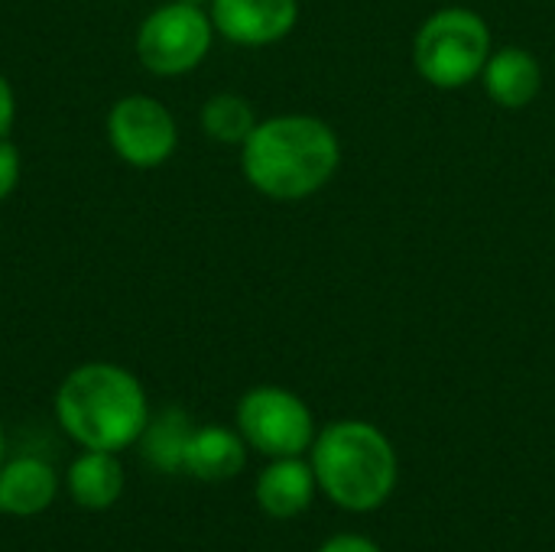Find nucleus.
I'll use <instances>...</instances> for the list:
<instances>
[{"label":"nucleus","mask_w":555,"mask_h":552,"mask_svg":"<svg viewBox=\"0 0 555 552\" xmlns=\"http://www.w3.org/2000/svg\"><path fill=\"white\" fill-rule=\"evenodd\" d=\"M341 143L335 130L309 114L257 120L241 143L244 179L267 198L299 202L315 195L338 172Z\"/></svg>","instance_id":"nucleus-1"},{"label":"nucleus","mask_w":555,"mask_h":552,"mask_svg":"<svg viewBox=\"0 0 555 552\" xmlns=\"http://www.w3.org/2000/svg\"><path fill=\"white\" fill-rule=\"evenodd\" d=\"M150 416L143 384L111 361L68 371L55 390V420L81 449L124 452L140 442Z\"/></svg>","instance_id":"nucleus-2"},{"label":"nucleus","mask_w":555,"mask_h":552,"mask_svg":"<svg viewBox=\"0 0 555 552\" xmlns=\"http://www.w3.org/2000/svg\"><path fill=\"white\" fill-rule=\"evenodd\" d=\"M312 472L335 504L348 511H374L397 485V455L380 429L361 420H345L322 429L312 442Z\"/></svg>","instance_id":"nucleus-3"},{"label":"nucleus","mask_w":555,"mask_h":552,"mask_svg":"<svg viewBox=\"0 0 555 552\" xmlns=\"http://www.w3.org/2000/svg\"><path fill=\"white\" fill-rule=\"evenodd\" d=\"M491 55V29L488 23L465 7H446L433 13L416 39L413 62L423 81L442 91H455L472 85Z\"/></svg>","instance_id":"nucleus-4"},{"label":"nucleus","mask_w":555,"mask_h":552,"mask_svg":"<svg viewBox=\"0 0 555 552\" xmlns=\"http://www.w3.org/2000/svg\"><path fill=\"white\" fill-rule=\"evenodd\" d=\"M215 42V23L198 3L172 0L156 7L137 29V59L153 75H185L198 68Z\"/></svg>","instance_id":"nucleus-5"},{"label":"nucleus","mask_w":555,"mask_h":552,"mask_svg":"<svg viewBox=\"0 0 555 552\" xmlns=\"http://www.w3.org/2000/svg\"><path fill=\"white\" fill-rule=\"evenodd\" d=\"M237 433L270 459H293L315 442L309 407L283 387H254L237 403Z\"/></svg>","instance_id":"nucleus-6"},{"label":"nucleus","mask_w":555,"mask_h":552,"mask_svg":"<svg viewBox=\"0 0 555 552\" xmlns=\"http://www.w3.org/2000/svg\"><path fill=\"white\" fill-rule=\"evenodd\" d=\"M111 150L133 169L163 166L179 146V127L172 111L150 94L117 98L107 111Z\"/></svg>","instance_id":"nucleus-7"},{"label":"nucleus","mask_w":555,"mask_h":552,"mask_svg":"<svg viewBox=\"0 0 555 552\" xmlns=\"http://www.w3.org/2000/svg\"><path fill=\"white\" fill-rule=\"evenodd\" d=\"M215 33L234 46H270L293 33L299 0H211Z\"/></svg>","instance_id":"nucleus-8"},{"label":"nucleus","mask_w":555,"mask_h":552,"mask_svg":"<svg viewBox=\"0 0 555 552\" xmlns=\"http://www.w3.org/2000/svg\"><path fill=\"white\" fill-rule=\"evenodd\" d=\"M481 78H485L488 98L498 107L517 111V107H527L540 94L543 68L533 59V52H527L520 46H504V49L488 55Z\"/></svg>","instance_id":"nucleus-9"},{"label":"nucleus","mask_w":555,"mask_h":552,"mask_svg":"<svg viewBox=\"0 0 555 552\" xmlns=\"http://www.w3.org/2000/svg\"><path fill=\"white\" fill-rule=\"evenodd\" d=\"M59 495V478L42 459H13L0 465V514L39 517Z\"/></svg>","instance_id":"nucleus-10"},{"label":"nucleus","mask_w":555,"mask_h":552,"mask_svg":"<svg viewBox=\"0 0 555 552\" xmlns=\"http://www.w3.org/2000/svg\"><path fill=\"white\" fill-rule=\"evenodd\" d=\"M65 491L81 511H107L124 495V465L117 452L85 449L65 472Z\"/></svg>","instance_id":"nucleus-11"},{"label":"nucleus","mask_w":555,"mask_h":552,"mask_svg":"<svg viewBox=\"0 0 555 552\" xmlns=\"http://www.w3.org/2000/svg\"><path fill=\"white\" fill-rule=\"evenodd\" d=\"M244 462H247V449L241 433H231L224 426H198L189 439L182 472L205 485H221L241 475Z\"/></svg>","instance_id":"nucleus-12"},{"label":"nucleus","mask_w":555,"mask_h":552,"mask_svg":"<svg viewBox=\"0 0 555 552\" xmlns=\"http://www.w3.org/2000/svg\"><path fill=\"white\" fill-rule=\"evenodd\" d=\"M315 472L312 465L293 459H276L270 462L260 478H257V504L263 508V514L276 517V521H289L299 517L312 498H315Z\"/></svg>","instance_id":"nucleus-13"},{"label":"nucleus","mask_w":555,"mask_h":552,"mask_svg":"<svg viewBox=\"0 0 555 552\" xmlns=\"http://www.w3.org/2000/svg\"><path fill=\"white\" fill-rule=\"evenodd\" d=\"M192 433H195V426L189 423V416L182 410H163L159 416H150L137 446L153 468L176 475V472H182Z\"/></svg>","instance_id":"nucleus-14"},{"label":"nucleus","mask_w":555,"mask_h":552,"mask_svg":"<svg viewBox=\"0 0 555 552\" xmlns=\"http://www.w3.org/2000/svg\"><path fill=\"white\" fill-rule=\"evenodd\" d=\"M202 127L218 143H244L257 127V114L241 94H215L202 107Z\"/></svg>","instance_id":"nucleus-15"},{"label":"nucleus","mask_w":555,"mask_h":552,"mask_svg":"<svg viewBox=\"0 0 555 552\" xmlns=\"http://www.w3.org/2000/svg\"><path fill=\"white\" fill-rule=\"evenodd\" d=\"M20 172H23V156H20L16 143L0 137V202L13 195V189L20 182Z\"/></svg>","instance_id":"nucleus-16"},{"label":"nucleus","mask_w":555,"mask_h":552,"mask_svg":"<svg viewBox=\"0 0 555 552\" xmlns=\"http://www.w3.org/2000/svg\"><path fill=\"white\" fill-rule=\"evenodd\" d=\"M13 120H16V94H13L10 81L0 75V137H7L13 130Z\"/></svg>","instance_id":"nucleus-17"},{"label":"nucleus","mask_w":555,"mask_h":552,"mask_svg":"<svg viewBox=\"0 0 555 552\" xmlns=\"http://www.w3.org/2000/svg\"><path fill=\"white\" fill-rule=\"evenodd\" d=\"M319 552H380L371 540L364 537H351V534H341V537H332L325 547H319Z\"/></svg>","instance_id":"nucleus-18"},{"label":"nucleus","mask_w":555,"mask_h":552,"mask_svg":"<svg viewBox=\"0 0 555 552\" xmlns=\"http://www.w3.org/2000/svg\"><path fill=\"white\" fill-rule=\"evenodd\" d=\"M0 465H3V426H0Z\"/></svg>","instance_id":"nucleus-19"},{"label":"nucleus","mask_w":555,"mask_h":552,"mask_svg":"<svg viewBox=\"0 0 555 552\" xmlns=\"http://www.w3.org/2000/svg\"><path fill=\"white\" fill-rule=\"evenodd\" d=\"M185 3H198L202 7V3H211V0H185Z\"/></svg>","instance_id":"nucleus-20"}]
</instances>
